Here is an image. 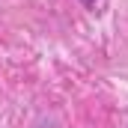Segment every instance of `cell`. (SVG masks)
I'll list each match as a JSON object with an SVG mask.
<instances>
[{
  "label": "cell",
  "mask_w": 128,
  "mask_h": 128,
  "mask_svg": "<svg viewBox=\"0 0 128 128\" xmlns=\"http://www.w3.org/2000/svg\"><path fill=\"white\" fill-rule=\"evenodd\" d=\"M80 3H84V6H96V0H80Z\"/></svg>",
  "instance_id": "cell-1"
}]
</instances>
